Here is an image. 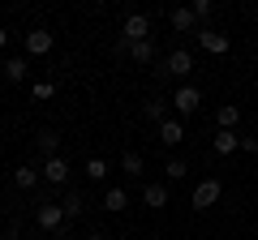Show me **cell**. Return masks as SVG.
Wrapping results in <instances>:
<instances>
[{
	"instance_id": "obj_29",
	"label": "cell",
	"mask_w": 258,
	"mask_h": 240,
	"mask_svg": "<svg viewBox=\"0 0 258 240\" xmlns=\"http://www.w3.org/2000/svg\"><path fill=\"white\" fill-rule=\"evenodd\" d=\"M91 240H108V236H91Z\"/></svg>"
},
{
	"instance_id": "obj_18",
	"label": "cell",
	"mask_w": 258,
	"mask_h": 240,
	"mask_svg": "<svg viewBox=\"0 0 258 240\" xmlns=\"http://www.w3.org/2000/svg\"><path fill=\"white\" fill-rule=\"evenodd\" d=\"M60 210H64V219H82V214H86V197L82 193H64L60 197Z\"/></svg>"
},
{
	"instance_id": "obj_14",
	"label": "cell",
	"mask_w": 258,
	"mask_h": 240,
	"mask_svg": "<svg viewBox=\"0 0 258 240\" xmlns=\"http://www.w3.org/2000/svg\"><path fill=\"white\" fill-rule=\"evenodd\" d=\"M26 52L30 56H47L52 52V35H47V30H30L26 35Z\"/></svg>"
},
{
	"instance_id": "obj_15",
	"label": "cell",
	"mask_w": 258,
	"mask_h": 240,
	"mask_svg": "<svg viewBox=\"0 0 258 240\" xmlns=\"http://www.w3.org/2000/svg\"><path fill=\"white\" fill-rule=\"evenodd\" d=\"M168 107H172V99H147V103H142V116L155 120V125H164V120H168Z\"/></svg>"
},
{
	"instance_id": "obj_23",
	"label": "cell",
	"mask_w": 258,
	"mask_h": 240,
	"mask_svg": "<svg viewBox=\"0 0 258 240\" xmlns=\"http://www.w3.org/2000/svg\"><path fill=\"white\" fill-rule=\"evenodd\" d=\"M185 172H189L185 159H168V163H164V180H185Z\"/></svg>"
},
{
	"instance_id": "obj_26",
	"label": "cell",
	"mask_w": 258,
	"mask_h": 240,
	"mask_svg": "<svg viewBox=\"0 0 258 240\" xmlns=\"http://www.w3.org/2000/svg\"><path fill=\"white\" fill-rule=\"evenodd\" d=\"M241 150H249V155H258V138H241Z\"/></svg>"
},
{
	"instance_id": "obj_13",
	"label": "cell",
	"mask_w": 258,
	"mask_h": 240,
	"mask_svg": "<svg viewBox=\"0 0 258 240\" xmlns=\"http://www.w3.org/2000/svg\"><path fill=\"white\" fill-rule=\"evenodd\" d=\"M13 185H18L22 193H30V189H39V167H30V163H22L18 172H13Z\"/></svg>"
},
{
	"instance_id": "obj_2",
	"label": "cell",
	"mask_w": 258,
	"mask_h": 240,
	"mask_svg": "<svg viewBox=\"0 0 258 240\" xmlns=\"http://www.w3.org/2000/svg\"><path fill=\"white\" fill-rule=\"evenodd\" d=\"M220 193H224L220 176H207V180H198V185H194V197H189V206H194V210H211V206L220 202Z\"/></svg>"
},
{
	"instance_id": "obj_17",
	"label": "cell",
	"mask_w": 258,
	"mask_h": 240,
	"mask_svg": "<svg viewBox=\"0 0 258 240\" xmlns=\"http://www.w3.org/2000/svg\"><path fill=\"white\" fill-rule=\"evenodd\" d=\"M237 120H241L237 103H220V107H215V125H220V129H237Z\"/></svg>"
},
{
	"instance_id": "obj_12",
	"label": "cell",
	"mask_w": 258,
	"mask_h": 240,
	"mask_svg": "<svg viewBox=\"0 0 258 240\" xmlns=\"http://www.w3.org/2000/svg\"><path fill=\"white\" fill-rule=\"evenodd\" d=\"M241 150V133L237 129H220L215 133V155H237Z\"/></svg>"
},
{
	"instance_id": "obj_20",
	"label": "cell",
	"mask_w": 258,
	"mask_h": 240,
	"mask_svg": "<svg viewBox=\"0 0 258 240\" xmlns=\"http://www.w3.org/2000/svg\"><path fill=\"white\" fill-rule=\"evenodd\" d=\"M103 206H108L112 214H120V210H125V206H129V193H125V189H120V185H112L108 193H103Z\"/></svg>"
},
{
	"instance_id": "obj_9",
	"label": "cell",
	"mask_w": 258,
	"mask_h": 240,
	"mask_svg": "<svg viewBox=\"0 0 258 240\" xmlns=\"http://www.w3.org/2000/svg\"><path fill=\"white\" fill-rule=\"evenodd\" d=\"M142 206H151V210H164V206H168V185L147 180V185H142Z\"/></svg>"
},
{
	"instance_id": "obj_28",
	"label": "cell",
	"mask_w": 258,
	"mask_h": 240,
	"mask_svg": "<svg viewBox=\"0 0 258 240\" xmlns=\"http://www.w3.org/2000/svg\"><path fill=\"white\" fill-rule=\"evenodd\" d=\"M0 240H18V231H13V227H9V231H5V236H0Z\"/></svg>"
},
{
	"instance_id": "obj_16",
	"label": "cell",
	"mask_w": 258,
	"mask_h": 240,
	"mask_svg": "<svg viewBox=\"0 0 258 240\" xmlns=\"http://www.w3.org/2000/svg\"><path fill=\"white\" fill-rule=\"evenodd\" d=\"M0 73H5V82H26L30 65L22 60V56H13V60H5V65H0Z\"/></svg>"
},
{
	"instance_id": "obj_22",
	"label": "cell",
	"mask_w": 258,
	"mask_h": 240,
	"mask_svg": "<svg viewBox=\"0 0 258 240\" xmlns=\"http://www.w3.org/2000/svg\"><path fill=\"white\" fill-rule=\"evenodd\" d=\"M86 180H108V159H86Z\"/></svg>"
},
{
	"instance_id": "obj_24",
	"label": "cell",
	"mask_w": 258,
	"mask_h": 240,
	"mask_svg": "<svg viewBox=\"0 0 258 240\" xmlns=\"http://www.w3.org/2000/svg\"><path fill=\"white\" fill-rule=\"evenodd\" d=\"M30 94L43 103V99H52V94H56V86H52V82H35V86H30Z\"/></svg>"
},
{
	"instance_id": "obj_21",
	"label": "cell",
	"mask_w": 258,
	"mask_h": 240,
	"mask_svg": "<svg viewBox=\"0 0 258 240\" xmlns=\"http://www.w3.org/2000/svg\"><path fill=\"white\" fill-rule=\"evenodd\" d=\"M129 56H134L138 65H151V60H155V39H142V43H129Z\"/></svg>"
},
{
	"instance_id": "obj_25",
	"label": "cell",
	"mask_w": 258,
	"mask_h": 240,
	"mask_svg": "<svg viewBox=\"0 0 258 240\" xmlns=\"http://www.w3.org/2000/svg\"><path fill=\"white\" fill-rule=\"evenodd\" d=\"M189 9H194V18H198V22H207V18H211V0H194Z\"/></svg>"
},
{
	"instance_id": "obj_6",
	"label": "cell",
	"mask_w": 258,
	"mask_h": 240,
	"mask_svg": "<svg viewBox=\"0 0 258 240\" xmlns=\"http://www.w3.org/2000/svg\"><path fill=\"white\" fill-rule=\"evenodd\" d=\"M198 103H203L198 86H176V94H172V107H176V116H194V111H198Z\"/></svg>"
},
{
	"instance_id": "obj_3",
	"label": "cell",
	"mask_w": 258,
	"mask_h": 240,
	"mask_svg": "<svg viewBox=\"0 0 258 240\" xmlns=\"http://www.w3.org/2000/svg\"><path fill=\"white\" fill-rule=\"evenodd\" d=\"M120 39H125V43H142V39H151V18H147V13H129V18L120 22Z\"/></svg>"
},
{
	"instance_id": "obj_10",
	"label": "cell",
	"mask_w": 258,
	"mask_h": 240,
	"mask_svg": "<svg viewBox=\"0 0 258 240\" xmlns=\"http://www.w3.org/2000/svg\"><path fill=\"white\" fill-rule=\"evenodd\" d=\"M159 142H164L168 150H172V146H181V142H185V125H181V120H172V116H168L164 125H159Z\"/></svg>"
},
{
	"instance_id": "obj_1",
	"label": "cell",
	"mask_w": 258,
	"mask_h": 240,
	"mask_svg": "<svg viewBox=\"0 0 258 240\" xmlns=\"http://www.w3.org/2000/svg\"><path fill=\"white\" fill-rule=\"evenodd\" d=\"M155 73L159 77H189L194 73V56L185 52V47H176L172 56H164V60L155 65Z\"/></svg>"
},
{
	"instance_id": "obj_7",
	"label": "cell",
	"mask_w": 258,
	"mask_h": 240,
	"mask_svg": "<svg viewBox=\"0 0 258 240\" xmlns=\"http://www.w3.org/2000/svg\"><path fill=\"white\" fill-rule=\"evenodd\" d=\"M69 172H74V167H69V159H43V180L47 185H64V180H69Z\"/></svg>"
},
{
	"instance_id": "obj_5",
	"label": "cell",
	"mask_w": 258,
	"mask_h": 240,
	"mask_svg": "<svg viewBox=\"0 0 258 240\" xmlns=\"http://www.w3.org/2000/svg\"><path fill=\"white\" fill-rule=\"evenodd\" d=\"M35 219H39V227H43V231H56V236H60L64 223H69V219H64V210H60L56 202H43V206L35 210Z\"/></svg>"
},
{
	"instance_id": "obj_19",
	"label": "cell",
	"mask_w": 258,
	"mask_h": 240,
	"mask_svg": "<svg viewBox=\"0 0 258 240\" xmlns=\"http://www.w3.org/2000/svg\"><path fill=\"white\" fill-rule=\"evenodd\" d=\"M120 172L125 176H147V163H142L138 150H125V155H120Z\"/></svg>"
},
{
	"instance_id": "obj_11",
	"label": "cell",
	"mask_w": 258,
	"mask_h": 240,
	"mask_svg": "<svg viewBox=\"0 0 258 240\" xmlns=\"http://www.w3.org/2000/svg\"><path fill=\"white\" fill-rule=\"evenodd\" d=\"M35 146H39L43 159H56V150H60V133H56V129H39L35 133Z\"/></svg>"
},
{
	"instance_id": "obj_8",
	"label": "cell",
	"mask_w": 258,
	"mask_h": 240,
	"mask_svg": "<svg viewBox=\"0 0 258 240\" xmlns=\"http://www.w3.org/2000/svg\"><path fill=\"white\" fill-rule=\"evenodd\" d=\"M168 22H172V30H176V35H189V30L198 35V18H194V9H189V5L172 9V13H168Z\"/></svg>"
},
{
	"instance_id": "obj_27",
	"label": "cell",
	"mask_w": 258,
	"mask_h": 240,
	"mask_svg": "<svg viewBox=\"0 0 258 240\" xmlns=\"http://www.w3.org/2000/svg\"><path fill=\"white\" fill-rule=\"evenodd\" d=\"M0 47H9V30L5 26H0Z\"/></svg>"
},
{
	"instance_id": "obj_4",
	"label": "cell",
	"mask_w": 258,
	"mask_h": 240,
	"mask_svg": "<svg viewBox=\"0 0 258 240\" xmlns=\"http://www.w3.org/2000/svg\"><path fill=\"white\" fill-rule=\"evenodd\" d=\"M198 47H203V52H211V56H224V52L232 47V39L220 35L215 26H198Z\"/></svg>"
}]
</instances>
